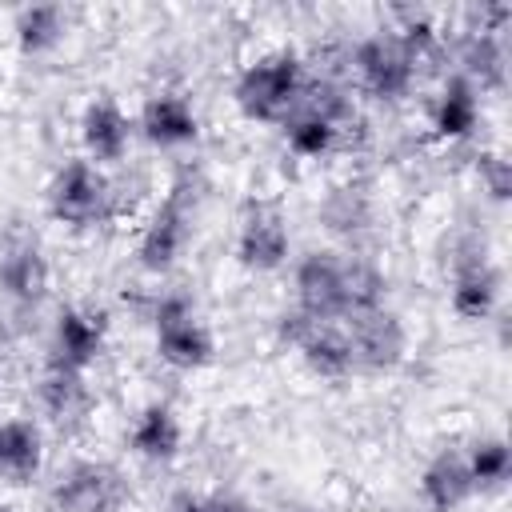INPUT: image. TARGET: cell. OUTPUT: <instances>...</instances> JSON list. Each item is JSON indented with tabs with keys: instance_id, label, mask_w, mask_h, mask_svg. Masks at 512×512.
Here are the masks:
<instances>
[{
	"instance_id": "1",
	"label": "cell",
	"mask_w": 512,
	"mask_h": 512,
	"mask_svg": "<svg viewBox=\"0 0 512 512\" xmlns=\"http://www.w3.org/2000/svg\"><path fill=\"white\" fill-rule=\"evenodd\" d=\"M304 64L296 52L280 48V52H268L260 60H252L240 80H236V104L248 120H260V124H284L296 108H300V96H304Z\"/></svg>"
},
{
	"instance_id": "2",
	"label": "cell",
	"mask_w": 512,
	"mask_h": 512,
	"mask_svg": "<svg viewBox=\"0 0 512 512\" xmlns=\"http://www.w3.org/2000/svg\"><path fill=\"white\" fill-rule=\"evenodd\" d=\"M128 504V476L112 460H72L52 480L56 512H120Z\"/></svg>"
},
{
	"instance_id": "3",
	"label": "cell",
	"mask_w": 512,
	"mask_h": 512,
	"mask_svg": "<svg viewBox=\"0 0 512 512\" xmlns=\"http://www.w3.org/2000/svg\"><path fill=\"white\" fill-rule=\"evenodd\" d=\"M108 200H112V184L100 172V164H92L88 156L68 160L52 184H48V208L60 224L68 228H92L108 216Z\"/></svg>"
},
{
	"instance_id": "4",
	"label": "cell",
	"mask_w": 512,
	"mask_h": 512,
	"mask_svg": "<svg viewBox=\"0 0 512 512\" xmlns=\"http://www.w3.org/2000/svg\"><path fill=\"white\" fill-rule=\"evenodd\" d=\"M356 84L376 100H404L416 84V68L392 32H372L352 48Z\"/></svg>"
},
{
	"instance_id": "5",
	"label": "cell",
	"mask_w": 512,
	"mask_h": 512,
	"mask_svg": "<svg viewBox=\"0 0 512 512\" xmlns=\"http://www.w3.org/2000/svg\"><path fill=\"white\" fill-rule=\"evenodd\" d=\"M500 304V272L492 268L484 240L468 236L452 256V312L460 320H488Z\"/></svg>"
},
{
	"instance_id": "6",
	"label": "cell",
	"mask_w": 512,
	"mask_h": 512,
	"mask_svg": "<svg viewBox=\"0 0 512 512\" xmlns=\"http://www.w3.org/2000/svg\"><path fill=\"white\" fill-rule=\"evenodd\" d=\"M344 332H348V344H352L356 372H392L404 360L408 332H404V324L392 308L352 312V316H344Z\"/></svg>"
},
{
	"instance_id": "7",
	"label": "cell",
	"mask_w": 512,
	"mask_h": 512,
	"mask_svg": "<svg viewBox=\"0 0 512 512\" xmlns=\"http://www.w3.org/2000/svg\"><path fill=\"white\" fill-rule=\"evenodd\" d=\"M188 188L184 184H176L168 196H164V204L152 212V220L144 224V232H140V240H136V260H140V268L144 272H168L180 256H184V248H188V236H192V212H188V196H184Z\"/></svg>"
},
{
	"instance_id": "8",
	"label": "cell",
	"mask_w": 512,
	"mask_h": 512,
	"mask_svg": "<svg viewBox=\"0 0 512 512\" xmlns=\"http://www.w3.org/2000/svg\"><path fill=\"white\" fill-rule=\"evenodd\" d=\"M296 308L312 320H344V252L316 248L296 264Z\"/></svg>"
},
{
	"instance_id": "9",
	"label": "cell",
	"mask_w": 512,
	"mask_h": 512,
	"mask_svg": "<svg viewBox=\"0 0 512 512\" xmlns=\"http://www.w3.org/2000/svg\"><path fill=\"white\" fill-rule=\"evenodd\" d=\"M288 224L272 204H248L236 232V260L252 272H272L288 260Z\"/></svg>"
},
{
	"instance_id": "10",
	"label": "cell",
	"mask_w": 512,
	"mask_h": 512,
	"mask_svg": "<svg viewBox=\"0 0 512 512\" xmlns=\"http://www.w3.org/2000/svg\"><path fill=\"white\" fill-rule=\"evenodd\" d=\"M108 344V320L104 312H88V308H60L56 324H52V356L64 368L88 372L100 352Z\"/></svg>"
},
{
	"instance_id": "11",
	"label": "cell",
	"mask_w": 512,
	"mask_h": 512,
	"mask_svg": "<svg viewBox=\"0 0 512 512\" xmlns=\"http://www.w3.org/2000/svg\"><path fill=\"white\" fill-rule=\"evenodd\" d=\"M48 284H52V264L40 252V244L8 240L0 248V292L12 304H24V308L40 304L48 296Z\"/></svg>"
},
{
	"instance_id": "12",
	"label": "cell",
	"mask_w": 512,
	"mask_h": 512,
	"mask_svg": "<svg viewBox=\"0 0 512 512\" xmlns=\"http://www.w3.org/2000/svg\"><path fill=\"white\" fill-rule=\"evenodd\" d=\"M80 140L92 164H120L132 144V120L112 96H96L80 116Z\"/></svg>"
},
{
	"instance_id": "13",
	"label": "cell",
	"mask_w": 512,
	"mask_h": 512,
	"mask_svg": "<svg viewBox=\"0 0 512 512\" xmlns=\"http://www.w3.org/2000/svg\"><path fill=\"white\" fill-rule=\"evenodd\" d=\"M292 348H296L300 360H304L316 376H324V380H344V376L356 372L344 320H312V316H308V324H304V332L296 336Z\"/></svg>"
},
{
	"instance_id": "14",
	"label": "cell",
	"mask_w": 512,
	"mask_h": 512,
	"mask_svg": "<svg viewBox=\"0 0 512 512\" xmlns=\"http://www.w3.org/2000/svg\"><path fill=\"white\" fill-rule=\"evenodd\" d=\"M140 132L156 148H184L200 136L196 108L180 92H152L140 108Z\"/></svg>"
},
{
	"instance_id": "15",
	"label": "cell",
	"mask_w": 512,
	"mask_h": 512,
	"mask_svg": "<svg viewBox=\"0 0 512 512\" xmlns=\"http://www.w3.org/2000/svg\"><path fill=\"white\" fill-rule=\"evenodd\" d=\"M456 72L476 88V92H500L508 80V52L504 40L492 32H476L468 28L456 44Z\"/></svg>"
},
{
	"instance_id": "16",
	"label": "cell",
	"mask_w": 512,
	"mask_h": 512,
	"mask_svg": "<svg viewBox=\"0 0 512 512\" xmlns=\"http://www.w3.org/2000/svg\"><path fill=\"white\" fill-rule=\"evenodd\" d=\"M128 444L140 460L148 464H168L180 456V444H184V428H180V416L168 408V404H144L140 416L132 420V432H128Z\"/></svg>"
},
{
	"instance_id": "17",
	"label": "cell",
	"mask_w": 512,
	"mask_h": 512,
	"mask_svg": "<svg viewBox=\"0 0 512 512\" xmlns=\"http://www.w3.org/2000/svg\"><path fill=\"white\" fill-rule=\"evenodd\" d=\"M420 496H424L428 512H456V508H464L476 496L464 456L460 452H436L424 464V472H420Z\"/></svg>"
},
{
	"instance_id": "18",
	"label": "cell",
	"mask_w": 512,
	"mask_h": 512,
	"mask_svg": "<svg viewBox=\"0 0 512 512\" xmlns=\"http://www.w3.org/2000/svg\"><path fill=\"white\" fill-rule=\"evenodd\" d=\"M432 128L444 140H468L480 128V92L460 72H452L444 80V88L432 104Z\"/></svg>"
},
{
	"instance_id": "19",
	"label": "cell",
	"mask_w": 512,
	"mask_h": 512,
	"mask_svg": "<svg viewBox=\"0 0 512 512\" xmlns=\"http://www.w3.org/2000/svg\"><path fill=\"white\" fill-rule=\"evenodd\" d=\"M156 356H160L164 364H172V368L192 372V368L212 364L216 340H212V332H208L196 316H188V320H176V324L156 328Z\"/></svg>"
},
{
	"instance_id": "20",
	"label": "cell",
	"mask_w": 512,
	"mask_h": 512,
	"mask_svg": "<svg viewBox=\"0 0 512 512\" xmlns=\"http://www.w3.org/2000/svg\"><path fill=\"white\" fill-rule=\"evenodd\" d=\"M36 400H40L44 416H52V420L64 424V420H76V416L88 408L92 396H88V380H84V372L48 360V368H44L40 380H36Z\"/></svg>"
},
{
	"instance_id": "21",
	"label": "cell",
	"mask_w": 512,
	"mask_h": 512,
	"mask_svg": "<svg viewBox=\"0 0 512 512\" xmlns=\"http://www.w3.org/2000/svg\"><path fill=\"white\" fill-rule=\"evenodd\" d=\"M44 460V440L32 420H0V476L32 480Z\"/></svg>"
},
{
	"instance_id": "22",
	"label": "cell",
	"mask_w": 512,
	"mask_h": 512,
	"mask_svg": "<svg viewBox=\"0 0 512 512\" xmlns=\"http://www.w3.org/2000/svg\"><path fill=\"white\" fill-rule=\"evenodd\" d=\"M16 44L24 56H44L52 52L64 32H68V8L60 4H32V8H20L16 12Z\"/></svg>"
},
{
	"instance_id": "23",
	"label": "cell",
	"mask_w": 512,
	"mask_h": 512,
	"mask_svg": "<svg viewBox=\"0 0 512 512\" xmlns=\"http://www.w3.org/2000/svg\"><path fill=\"white\" fill-rule=\"evenodd\" d=\"M284 144L296 152V156H304V160H320V156H328L336 144H340V124H332L328 116H320V112H312V108H296L284 124Z\"/></svg>"
},
{
	"instance_id": "24",
	"label": "cell",
	"mask_w": 512,
	"mask_h": 512,
	"mask_svg": "<svg viewBox=\"0 0 512 512\" xmlns=\"http://www.w3.org/2000/svg\"><path fill=\"white\" fill-rule=\"evenodd\" d=\"M464 464H468V476H472V488L476 492H500L508 484V472H512L504 436H480V440H472L468 452H464Z\"/></svg>"
},
{
	"instance_id": "25",
	"label": "cell",
	"mask_w": 512,
	"mask_h": 512,
	"mask_svg": "<svg viewBox=\"0 0 512 512\" xmlns=\"http://www.w3.org/2000/svg\"><path fill=\"white\" fill-rule=\"evenodd\" d=\"M384 292H388V280L368 256H344V304H348V316L352 312H368V308H384Z\"/></svg>"
},
{
	"instance_id": "26",
	"label": "cell",
	"mask_w": 512,
	"mask_h": 512,
	"mask_svg": "<svg viewBox=\"0 0 512 512\" xmlns=\"http://www.w3.org/2000/svg\"><path fill=\"white\" fill-rule=\"evenodd\" d=\"M392 36H396V44L404 48V56L412 60L416 76H420V68H428V64L444 60V40H440L436 24H432V20H424V16H408Z\"/></svg>"
},
{
	"instance_id": "27",
	"label": "cell",
	"mask_w": 512,
	"mask_h": 512,
	"mask_svg": "<svg viewBox=\"0 0 512 512\" xmlns=\"http://www.w3.org/2000/svg\"><path fill=\"white\" fill-rule=\"evenodd\" d=\"M320 216H324V224H328L332 232H360V228L368 224L372 208H368V196H364V188H352V184H344V188H332V196L324 200Z\"/></svg>"
},
{
	"instance_id": "28",
	"label": "cell",
	"mask_w": 512,
	"mask_h": 512,
	"mask_svg": "<svg viewBox=\"0 0 512 512\" xmlns=\"http://www.w3.org/2000/svg\"><path fill=\"white\" fill-rule=\"evenodd\" d=\"M164 512H256L248 500L232 492H176Z\"/></svg>"
},
{
	"instance_id": "29",
	"label": "cell",
	"mask_w": 512,
	"mask_h": 512,
	"mask_svg": "<svg viewBox=\"0 0 512 512\" xmlns=\"http://www.w3.org/2000/svg\"><path fill=\"white\" fill-rule=\"evenodd\" d=\"M476 172H480L484 192H488L496 204H504V200L512 196V164H508V156H504V152H480Z\"/></svg>"
},
{
	"instance_id": "30",
	"label": "cell",
	"mask_w": 512,
	"mask_h": 512,
	"mask_svg": "<svg viewBox=\"0 0 512 512\" xmlns=\"http://www.w3.org/2000/svg\"><path fill=\"white\" fill-rule=\"evenodd\" d=\"M188 316H196V304L188 292H160L152 300V328H164V324H176Z\"/></svg>"
}]
</instances>
